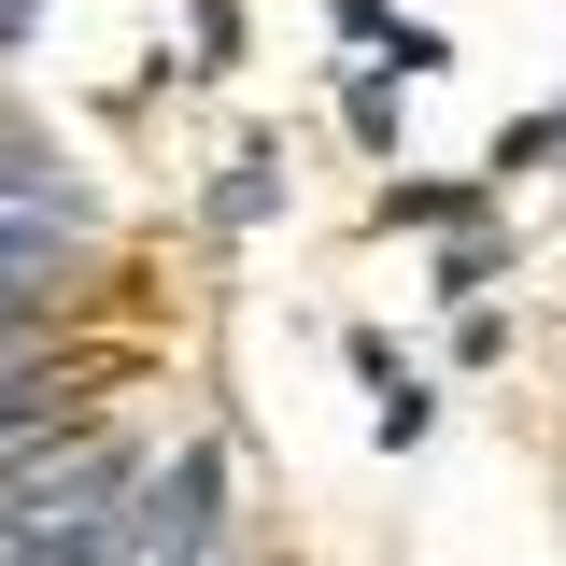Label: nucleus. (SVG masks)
<instances>
[{
	"instance_id": "obj_1",
	"label": "nucleus",
	"mask_w": 566,
	"mask_h": 566,
	"mask_svg": "<svg viewBox=\"0 0 566 566\" xmlns=\"http://www.w3.org/2000/svg\"><path fill=\"white\" fill-rule=\"evenodd\" d=\"M482 170H468V185H382V199H368V227H482Z\"/></svg>"
},
{
	"instance_id": "obj_2",
	"label": "nucleus",
	"mask_w": 566,
	"mask_h": 566,
	"mask_svg": "<svg viewBox=\"0 0 566 566\" xmlns=\"http://www.w3.org/2000/svg\"><path fill=\"white\" fill-rule=\"evenodd\" d=\"M270 212H283V156H270V142H241L227 185H212V227H270Z\"/></svg>"
},
{
	"instance_id": "obj_3",
	"label": "nucleus",
	"mask_w": 566,
	"mask_h": 566,
	"mask_svg": "<svg viewBox=\"0 0 566 566\" xmlns=\"http://www.w3.org/2000/svg\"><path fill=\"white\" fill-rule=\"evenodd\" d=\"M340 128L368 142V156H397V71H354V99H340Z\"/></svg>"
},
{
	"instance_id": "obj_4",
	"label": "nucleus",
	"mask_w": 566,
	"mask_h": 566,
	"mask_svg": "<svg viewBox=\"0 0 566 566\" xmlns=\"http://www.w3.org/2000/svg\"><path fill=\"white\" fill-rule=\"evenodd\" d=\"M368 397H382V453H411L424 424H439V397H424L411 368H382V382H368Z\"/></svg>"
},
{
	"instance_id": "obj_5",
	"label": "nucleus",
	"mask_w": 566,
	"mask_h": 566,
	"mask_svg": "<svg viewBox=\"0 0 566 566\" xmlns=\"http://www.w3.org/2000/svg\"><path fill=\"white\" fill-rule=\"evenodd\" d=\"M495 255H510L495 227H453V255H439V297H482V283H495Z\"/></svg>"
},
{
	"instance_id": "obj_6",
	"label": "nucleus",
	"mask_w": 566,
	"mask_h": 566,
	"mask_svg": "<svg viewBox=\"0 0 566 566\" xmlns=\"http://www.w3.org/2000/svg\"><path fill=\"white\" fill-rule=\"evenodd\" d=\"M382 57H397V85H424V71H453V43H439V29H411V14H397V43H382Z\"/></svg>"
},
{
	"instance_id": "obj_7",
	"label": "nucleus",
	"mask_w": 566,
	"mask_h": 566,
	"mask_svg": "<svg viewBox=\"0 0 566 566\" xmlns=\"http://www.w3.org/2000/svg\"><path fill=\"white\" fill-rule=\"evenodd\" d=\"M453 354H468V368H495V354H510V312H482V297H468V312H453Z\"/></svg>"
},
{
	"instance_id": "obj_8",
	"label": "nucleus",
	"mask_w": 566,
	"mask_h": 566,
	"mask_svg": "<svg viewBox=\"0 0 566 566\" xmlns=\"http://www.w3.org/2000/svg\"><path fill=\"white\" fill-rule=\"evenodd\" d=\"M0 43H29V0H0Z\"/></svg>"
}]
</instances>
